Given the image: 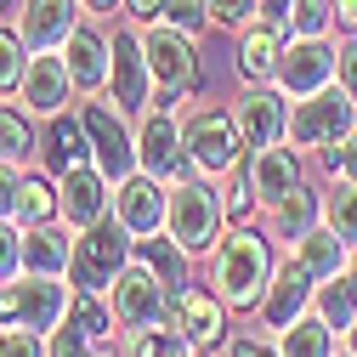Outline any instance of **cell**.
<instances>
[{"label": "cell", "instance_id": "6da1fadb", "mask_svg": "<svg viewBox=\"0 0 357 357\" xmlns=\"http://www.w3.org/2000/svg\"><path fill=\"white\" fill-rule=\"evenodd\" d=\"M273 250H266V238L255 227H233L221 233V244L210 250V289L227 301L233 312H250L266 301V289H273Z\"/></svg>", "mask_w": 357, "mask_h": 357}, {"label": "cell", "instance_id": "7a4b0ae2", "mask_svg": "<svg viewBox=\"0 0 357 357\" xmlns=\"http://www.w3.org/2000/svg\"><path fill=\"white\" fill-rule=\"evenodd\" d=\"M221 227H227V210H221V193L210 188V176H188V182L170 188L165 233L182 244L188 255H210L221 244Z\"/></svg>", "mask_w": 357, "mask_h": 357}, {"label": "cell", "instance_id": "3957f363", "mask_svg": "<svg viewBox=\"0 0 357 357\" xmlns=\"http://www.w3.org/2000/svg\"><path fill=\"white\" fill-rule=\"evenodd\" d=\"M130 244H137V233L125 227L119 215H102L97 227H85L74 238V261H68V284L85 289V295H108L114 278L130 266Z\"/></svg>", "mask_w": 357, "mask_h": 357}, {"label": "cell", "instance_id": "277c9868", "mask_svg": "<svg viewBox=\"0 0 357 357\" xmlns=\"http://www.w3.org/2000/svg\"><path fill=\"white\" fill-rule=\"evenodd\" d=\"M357 125V102H351V91L335 79V85H324V91H312V97H295L289 102V148L301 153V148H335V142H346V130Z\"/></svg>", "mask_w": 357, "mask_h": 357}, {"label": "cell", "instance_id": "5b68a950", "mask_svg": "<svg viewBox=\"0 0 357 357\" xmlns=\"http://www.w3.org/2000/svg\"><path fill=\"white\" fill-rule=\"evenodd\" d=\"M142 52H148V68H153V97H159V108H176L182 97L199 91L193 34L170 29V23H148V29H142Z\"/></svg>", "mask_w": 357, "mask_h": 357}, {"label": "cell", "instance_id": "8992f818", "mask_svg": "<svg viewBox=\"0 0 357 357\" xmlns=\"http://www.w3.org/2000/svg\"><path fill=\"white\" fill-rule=\"evenodd\" d=\"M68 306H74V289L46 273H23L12 284H0V324H12V329L52 335L68 318Z\"/></svg>", "mask_w": 357, "mask_h": 357}, {"label": "cell", "instance_id": "52a82bcc", "mask_svg": "<svg viewBox=\"0 0 357 357\" xmlns=\"http://www.w3.org/2000/svg\"><path fill=\"white\" fill-rule=\"evenodd\" d=\"M182 142H188V159H193L199 176H233L238 159H244L238 114H227V108H199L182 125Z\"/></svg>", "mask_w": 357, "mask_h": 357}, {"label": "cell", "instance_id": "ba28073f", "mask_svg": "<svg viewBox=\"0 0 357 357\" xmlns=\"http://www.w3.org/2000/svg\"><path fill=\"white\" fill-rule=\"evenodd\" d=\"M137 159H142V170L153 176V182H165V188L199 176L193 159H188V142H182V119H176V108H148V114H142Z\"/></svg>", "mask_w": 357, "mask_h": 357}, {"label": "cell", "instance_id": "9c48e42d", "mask_svg": "<svg viewBox=\"0 0 357 357\" xmlns=\"http://www.w3.org/2000/svg\"><path fill=\"white\" fill-rule=\"evenodd\" d=\"M79 119H85V137H91V165L108 176L114 188L125 182V176L142 170V159H137V137H130L125 114H119L108 97H102V102H85Z\"/></svg>", "mask_w": 357, "mask_h": 357}, {"label": "cell", "instance_id": "30bf717a", "mask_svg": "<svg viewBox=\"0 0 357 357\" xmlns=\"http://www.w3.org/2000/svg\"><path fill=\"white\" fill-rule=\"evenodd\" d=\"M108 306H114V324L119 329H153V324H165V306H170V289L159 284V273L142 261V255H130V266L114 278V289H108Z\"/></svg>", "mask_w": 357, "mask_h": 357}, {"label": "cell", "instance_id": "8fae6325", "mask_svg": "<svg viewBox=\"0 0 357 357\" xmlns=\"http://www.w3.org/2000/svg\"><path fill=\"white\" fill-rule=\"evenodd\" d=\"M108 102L119 114H148L153 108V68H148V52H142V29H119L114 34Z\"/></svg>", "mask_w": 357, "mask_h": 357}, {"label": "cell", "instance_id": "7c38bea8", "mask_svg": "<svg viewBox=\"0 0 357 357\" xmlns=\"http://www.w3.org/2000/svg\"><path fill=\"white\" fill-rule=\"evenodd\" d=\"M273 85H278L284 97H312V91H324V85H335V46H329V40H301V34H289Z\"/></svg>", "mask_w": 357, "mask_h": 357}, {"label": "cell", "instance_id": "4fadbf2b", "mask_svg": "<svg viewBox=\"0 0 357 357\" xmlns=\"http://www.w3.org/2000/svg\"><path fill=\"white\" fill-rule=\"evenodd\" d=\"M108 188H114V182H108V176H102L91 159L57 176V204H63L68 233H85V227H97V221L108 215V204H114V193H108Z\"/></svg>", "mask_w": 357, "mask_h": 357}, {"label": "cell", "instance_id": "5bb4252c", "mask_svg": "<svg viewBox=\"0 0 357 357\" xmlns=\"http://www.w3.org/2000/svg\"><path fill=\"white\" fill-rule=\"evenodd\" d=\"M165 324H176L199 351H210V346H221L227 340V301H221L215 289L204 295V289H193V284H182L170 295V306H165Z\"/></svg>", "mask_w": 357, "mask_h": 357}, {"label": "cell", "instance_id": "9a60e30c", "mask_svg": "<svg viewBox=\"0 0 357 357\" xmlns=\"http://www.w3.org/2000/svg\"><path fill=\"white\" fill-rule=\"evenodd\" d=\"M233 114H238V137H244L250 153L278 148V142L289 137V97L278 91V85H250L244 102H238Z\"/></svg>", "mask_w": 357, "mask_h": 357}, {"label": "cell", "instance_id": "2e32d148", "mask_svg": "<svg viewBox=\"0 0 357 357\" xmlns=\"http://www.w3.org/2000/svg\"><path fill=\"white\" fill-rule=\"evenodd\" d=\"M68 91H74V74H68L63 52H29V68H23V85H17L23 114L52 119V114L68 108Z\"/></svg>", "mask_w": 357, "mask_h": 357}, {"label": "cell", "instance_id": "e0dca14e", "mask_svg": "<svg viewBox=\"0 0 357 357\" xmlns=\"http://www.w3.org/2000/svg\"><path fill=\"white\" fill-rule=\"evenodd\" d=\"M165 204H170V188H165V182H153L148 170L125 176V182L114 188V215L125 221L130 233H137V244H142V238H153V233L165 227Z\"/></svg>", "mask_w": 357, "mask_h": 357}, {"label": "cell", "instance_id": "ac0fdd59", "mask_svg": "<svg viewBox=\"0 0 357 357\" xmlns=\"http://www.w3.org/2000/svg\"><path fill=\"white\" fill-rule=\"evenodd\" d=\"M85 6L79 0H23V17H17V34L29 52H63L68 34L79 29Z\"/></svg>", "mask_w": 357, "mask_h": 357}, {"label": "cell", "instance_id": "d6986e66", "mask_svg": "<svg viewBox=\"0 0 357 357\" xmlns=\"http://www.w3.org/2000/svg\"><path fill=\"white\" fill-rule=\"evenodd\" d=\"M63 63L74 74V91H108V68H114V46H108V34L97 23H85L68 34V46H63Z\"/></svg>", "mask_w": 357, "mask_h": 357}, {"label": "cell", "instance_id": "ffe728a7", "mask_svg": "<svg viewBox=\"0 0 357 357\" xmlns=\"http://www.w3.org/2000/svg\"><path fill=\"white\" fill-rule=\"evenodd\" d=\"M312 301H318V278H312L306 266L289 255L278 273H273V289H266L261 312H266V324H273V329H289L301 312H312Z\"/></svg>", "mask_w": 357, "mask_h": 357}, {"label": "cell", "instance_id": "44dd1931", "mask_svg": "<svg viewBox=\"0 0 357 357\" xmlns=\"http://www.w3.org/2000/svg\"><path fill=\"white\" fill-rule=\"evenodd\" d=\"M284 46H289V29H284V23L255 17L250 29H238V74H244L250 85H266V79L278 74Z\"/></svg>", "mask_w": 357, "mask_h": 357}, {"label": "cell", "instance_id": "7402d4cb", "mask_svg": "<svg viewBox=\"0 0 357 357\" xmlns=\"http://www.w3.org/2000/svg\"><path fill=\"white\" fill-rule=\"evenodd\" d=\"M250 182H255V199L273 210L284 193H295L301 188V165H295V148H261V153H250Z\"/></svg>", "mask_w": 357, "mask_h": 357}, {"label": "cell", "instance_id": "603a6c76", "mask_svg": "<svg viewBox=\"0 0 357 357\" xmlns=\"http://www.w3.org/2000/svg\"><path fill=\"white\" fill-rule=\"evenodd\" d=\"M40 159H46V176H63V170L85 165V159H91L85 119H79V114H52V130H46V148H40Z\"/></svg>", "mask_w": 357, "mask_h": 357}, {"label": "cell", "instance_id": "cb8c5ba5", "mask_svg": "<svg viewBox=\"0 0 357 357\" xmlns=\"http://www.w3.org/2000/svg\"><path fill=\"white\" fill-rule=\"evenodd\" d=\"M74 261V244H68V227L57 221H40V227L23 233V273H46V278H63Z\"/></svg>", "mask_w": 357, "mask_h": 357}, {"label": "cell", "instance_id": "d4e9b609", "mask_svg": "<svg viewBox=\"0 0 357 357\" xmlns=\"http://www.w3.org/2000/svg\"><path fill=\"white\" fill-rule=\"evenodd\" d=\"M346 255H351V244L346 238H335L329 227H312L306 238H295V261L306 266L318 284H329V278H340V266H346Z\"/></svg>", "mask_w": 357, "mask_h": 357}, {"label": "cell", "instance_id": "484cf974", "mask_svg": "<svg viewBox=\"0 0 357 357\" xmlns=\"http://www.w3.org/2000/svg\"><path fill=\"white\" fill-rule=\"evenodd\" d=\"M273 227H278V238H306L312 227H324V193H312V188H295V193H284L278 204H273Z\"/></svg>", "mask_w": 357, "mask_h": 357}, {"label": "cell", "instance_id": "4316f807", "mask_svg": "<svg viewBox=\"0 0 357 357\" xmlns=\"http://www.w3.org/2000/svg\"><path fill=\"white\" fill-rule=\"evenodd\" d=\"M278 351L284 357H335V329L324 312H301L289 329H278Z\"/></svg>", "mask_w": 357, "mask_h": 357}, {"label": "cell", "instance_id": "83f0119b", "mask_svg": "<svg viewBox=\"0 0 357 357\" xmlns=\"http://www.w3.org/2000/svg\"><path fill=\"white\" fill-rule=\"evenodd\" d=\"M17 221H23V227H40V221H63V204H57V176H23Z\"/></svg>", "mask_w": 357, "mask_h": 357}, {"label": "cell", "instance_id": "f1b7e54d", "mask_svg": "<svg viewBox=\"0 0 357 357\" xmlns=\"http://www.w3.org/2000/svg\"><path fill=\"white\" fill-rule=\"evenodd\" d=\"M142 261H148L153 273H159V284H165L170 295L188 284V250L176 244L170 233H153V238H142Z\"/></svg>", "mask_w": 357, "mask_h": 357}, {"label": "cell", "instance_id": "f546056e", "mask_svg": "<svg viewBox=\"0 0 357 357\" xmlns=\"http://www.w3.org/2000/svg\"><path fill=\"white\" fill-rule=\"evenodd\" d=\"M324 227L346 244H357V182H346V176H335V188L324 193Z\"/></svg>", "mask_w": 357, "mask_h": 357}, {"label": "cell", "instance_id": "4dcf8cb0", "mask_svg": "<svg viewBox=\"0 0 357 357\" xmlns=\"http://www.w3.org/2000/svg\"><path fill=\"white\" fill-rule=\"evenodd\" d=\"M130 357H199V346L176 329V324H153V329H137L130 335Z\"/></svg>", "mask_w": 357, "mask_h": 357}, {"label": "cell", "instance_id": "1f68e13d", "mask_svg": "<svg viewBox=\"0 0 357 357\" xmlns=\"http://www.w3.org/2000/svg\"><path fill=\"white\" fill-rule=\"evenodd\" d=\"M329 29H335V0H295L289 6V34L329 40Z\"/></svg>", "mask_w": 357, "mask_h": 357}, {"label": "cell", "instance_id": "d6a6232c", "mask_svg": "<svg viewBox=\"0 0 357 357\" xmlns=\"http://www.w3.org/2000/svg\"><path fill=\"white\" fill-rule=\"evenodd\" d=\"M34 153V130L17 108H0V159H29Z\"/></svg>", "mask_w": 357, "mask_h": 357}, {"label": "cell", "instance_id": "836d02e7", "mask_svg": "<svg viewBox=\"0 0 357 357\" xmlns=\"http://www.w3.org/2000/svg\"><path fill=\"white\" fill-rule=\"evenodd\" d=\"M255 204H261V199H255V182H250V170H233V182L221 188V210H227V221H233V227H244Z\"/></svg>", "mask_w": 357, "mask_h": 357}, {"label": "cell", "instance_id": "e575fe53", "mask_svg": "<svg viewBox=\"0 0 357 357\" xmlns=\"http://www.w3.org/2000/svg\"><path fill=\"white\" fill-rule=\"evenodd\" d=\"M46 357H97V340L85 335L79 324H68V318H63V324L46 335Z\"/></svg>", "mask_w": 357, "mask_h": 357}, {"label": "cell", "instance_id": "d590c367", "mask_svg": "<svg viewBox=\"0 0 357 357\" xmlns=\"http://www.w3.org/2000/svg\"><path fill=\"white\" fill-rule=\"evenodd\" d=\"M23 52H29L23 34L17 29H0V91H17V85H23V68H29Z\"/></svg>", "mask_w": 357, "mask_h": 357}, {"label": "cell", "instance_id": "8d00e7d4", "mask_svg": "<svg viewBox=\"0 0 357 357\" xmlns=\"http://www.w3.org/2000/svg\"><path fill=\"white\" fill-rule=\"evenodd\" d=\"M23 221H0V284L23 278Z\"/></svg>", "mask_w": 357, "mask_h": 357}, {"label": "cell", "instance_id": "74e56055", "mask_svg": "<svg viewBox=\"0 0 357 357\" xmlns=\"http://www.w3.org/2000/svg\"><path fill=\"white\" fill-rule=\"evenodd\" d=\"M204 17H210L204 0H165V6H159V23L182 29V34H204Z\"/></svg>", "mask_w": 357, "mask_h": 357}, {"label": "cell", "instance_id": "f35d334b", "mask_svg": "<svg viewBox=\"0 0 357 357\" xmlns=\"http://www.w3.org/2000/svg\"><path fill=\"white\" fill-rule=\"evenodd\" d=\"M324 170H329V176H346V182H357V125L346 130V142L324 148Z\"/></svg>", "mask_w": 357, "mask_h": 357}, {"label": "cell", "instance_id": "ab89813d", "mask_svg": "<svg viewBox=\"0 0 357 357\" xmlns=\"http://www.w3.org/2000/svg\"><path fill=\"white\" fill-rule=\"evenodd\" d=\"M17 193H23V165L0 159V221H17Z\"/></svg>", "mask_w": 357, "mask_h": 357}, {"label": "cell", "instance_id": "60d3db41", "mask_svg": "<svg viewBox=\"0 0 357 357\" xmlns=\"http://www.w3.org/2000/svg\"><path fill=\"white\" fill-rule=\"evenodd\" d=\"M210 6V23L221 29H250L255 23V0H204Z\"/></svg>", "mask_w": 357, "mask_h": 357}, {"label": "cell", "instance_id": "b9f144b4", "mask_svg": "<svg viewBox=\"0 0 357 357\" xmlns=\"http://www.w3.org/2000/svg\"><path fill=\"white\" fill-rule=\"evenodd\" d=\"M335 79L351 91L357 102V34H340V46H335Z\"/></svg>", "mask_w": 357, "mask_h": 357}, {"label": "cell", "instance_id": "7bdbcfd3", "mask_svg": "<svg viewBox=\"0 0 357 357\" xmlns=\"http://www.w3.org/2000/svg\"><path fill=\"white\" fill-rule=\"evenodd\" d=\"M0 357H46V335L12 329V324H6V351H0Z\"/></svg>", "mask_w": 357, "mask_h": 357}, {"label": "cell", "instance_id": "ee69618b", "mask_svg": "<svg viewBox=\"0 0 357 357\" xmlns=\"http://www.w3.org/2000/svg\"><path fill=\"white\" fill-rule=\"evenodd\" d=\"M227 357H284V351H278V340H266V335H233Z\"/></svg>", "mask_w": 357, "mask_h": 357}, {"label": "cell", "instance_id": "f6af8a7d", "mask_svg": "<svg viewBox=\"0 0 357 357\" xmlns=\"http://www.w3.org/2000/svg\"><path fill=\"white\" fill-rule=\"evenodd\" d=\"M289 6H295V0H255V17H266V23H284V29H289Z\"/></svg>", "mask_w": 357, "mask_h": 357}, {"label": "cell", "instance_id": "bcb514c9", "mask_svg": "<svg viewBox=\"0 0 357 357\" xmlns=\"http://www.w3.org/2000/svg\"><path fill=\"white\" fill-rule=\"evenodd\" d=\"M335 29L340 34H357V0H335Z\"/></svg>", "mask_w": 357, "mask_h": 357}, {"label": "cell", "instance_id": "7dc6e473", "mask_svg": "<svg viewBox=\"0 0 357 357\" xmlns=\"http://www.w3.org/2000/svg\"><path fill=\"white\" fill-rule=\"evenodd\" d=\"M125 6H130V17H137V23H153L165 0H125Z\"/></svg>", "mask_w": 357, "mask_h": 357}, {"label": "cell", "instance_id": "c3c4849f", "mask_svg": "<svg viewBox=\"0 0 357 357\" xmlns=\"http://www.w3.org/2000/svg\"><path fill=\"white\" fill-rule=\"evenodd\" d=\"M340 284H346L351 301H357V244H351V255H346V266H340Z\"/></svg>", "mask_w": 357, "mask_h": 357}, {"label": "cell", "instance_id": "681fc988", "mask_svg": "<svg viewBox=\"0 0 357 357\" xmlns=\"http://www.w3.org/2000/svg\"><path fill=\"white\" fill-rule=\"evenodd\" d=\"M79 6H85V12H91V17H108L114 6H125V0H79Z\"/></svg>", "mask_w": 357, "mask_h": 357}, {"label": "cell", "instance_id": "f907efd6", "mask_svg": "<svg viewBox=\"0 0 357 357\" xmlns=\"http://www.w3.org/2000/svg\"><path fill=\"white\" fill-rule=\"evenodd\" d=\"M346 346H351V357H357V324H351V329H346Z\"/></svg>", "mask_w": 357, "mask_h": 357}, {"label": "cell", "instance_id": "816d5d0a", "mask_svg": "<svg viewBox=\"0 0 357 357\" xmlns=\"http://www.w3.org/2000/svg\"><path fill=\"white\" fill-rule=\"evenodd\" d=\"M97 357H119V351H114V346H97Z\"/></svg>", "mask_w": 357, "mask_h": 357}, {"label": "cell", "instance_id": "f5cc1de1", "mask_svg": "<svg viewBox=\"0 0 357 357\" xmlns=\"http://www.w3.org/2000/svg\"><path fill=\"white\" fill-rule=\"evenodd\" d=\"M0 351H6V324H0Z\"/></svg>", "mask_w": 357, "mask_h": 357}]
</instances>
